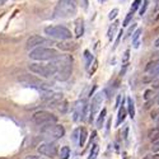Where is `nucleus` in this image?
I'll return each mask as SVG.
<instances>
[{
  "label": "nucleus",
  "mask_w": 159,
  "mask_h": 159,
  "mask_svg": "<svg viewBox=\"0 0 159 159\" xmlns=\"http://www.w3.org/2000/svg\"><path fill=\"white\" fill-rule=\"evenodd\" d=\"M55 45L58 46V48H60L62 51H73V50L76 48V45L74 42H64V41H61V42L55 43Z\"/></svg>",
  "instance_id": "obj_16"
},
{
  "label": "nucleus",
  "mask_w": 159,
  "mask_h": 159,
  "mask_svg": "<svg viewBox=\"0 0 159 159\" xmlns=\"http://www.w3.org/2000/svg\"><path fill=\"white\" fill-rule=\"evenodd\" d=\"M88 138V132H87V130L86 129H80V135H79V141H78V144L80 148L84 146V144H86V140Z\"/></svg>",
  "instance_id": "obj_21"
},
{
  "label": "nucleus",
  "mask_w": 159,
  "mask_h": 159,
  "mask_svg": "<svg viewBox=\"0 0 159 159\" xmlns=\"http://www.w3.org/2000/svg\"><path fill=\"white\" fill-rule=\"evenodd\" d=\"M129 58H130V50H126L123 54V58H122V62L123 64H126V62L129 61Z\"/></svg>",
  "instance_id": "obj_32"
},
{
  "label": "nucleus",
  "mask_w": 159,
  "mask_h": 159,
  "mask_svg": "<svg viewBox=\"0 0 159 159\" xmlns=\"http://www.w3.org/2000/svg\"><path fill=\"white\" fill-rule=\"evenodd\" d=\"M145 70L149 73L153 78H154V76H158V75H159V60H155V61L149 62V64L146 65Z\"/></svg>",
  "instance_id": "obj_14"
},
{
  "label": "nucleus",
  "mask_w": 159,
  "mask_h": 159,
  "mask_svg": "<svg viewBox=\"0 0 159 159\" xmlns=\"http://www.w3.org/2000/svg\"><path fill=\"white\" fill-rule=\"evenodd\" d=\"M45 33L54 39H60V41H67L71 38V32L69 28L64 26H48L45 28Z\"/></svg>",
  "instance_id": "obj_4"
},
{
  "label": "nucleus",
  "mask_w": 159,
  "mask_h": 159,
  "mask_svg": "<svg viewBox=\"0 0 159 159\" xmlns=\"http://www.w3.org/2000/svg\"><path fill=\"white\" fill-rule=\"evenodd\" d=\"M154 95H155L154 90H153V89H148V90H145V95H144V98H145V101H150V99L154 98Z\"/></svg>",
  "instance_id": "obj_27"
},
{
  "label": "nucleus",
  "mask_w": 159,
  "mask_h": 159,
  "mask_svg": "<svg viewBox=\"0 0 159 159\" xmlns=\"http://www.w3.org/2000/svg\"><path fill=\"white\" fill-rule=\"evenodd\" d=\"M92 61H93V55L90 54V51L86 50L84 51V64H86L87 69H89V66L92 65Z\"/></svg>",
  "instance_id": "obj_22"
},
{
  "label": "nucleus",
  "mask_w": 159,
  "mask_h": 159,
  "mask_svg": "<svg viewBox=\"0 0 159 159\" xmlns=\"http://www.w3.org/2000/svg\"><path fill=\"white\" fill-rule=\"evenodd\" d=\"M123 139L127 141L129 139V127H125V131H123Z\"/></svg>",
  "instance_id": "obj_37"
},
{
  "label": "nucleus",
  "mask_w": 159,
  "mask_h": 159,
  "mask_svg": "<svg viewBox=\"0 0 159 159\" xmlns=\"http://www.w3.org/2000/svg\"><path fill=\"white\" fill-rule=\"evenodd\" d=\"M135 28H136V26H135V24H132V27H131V28H129V31H127V35H126V37H129L130 35H131V33H134L132 31L135 30Z\"/></svg>",
  "instance_id": "obj_39"
},
{
  "label": "nucleus",
  "mask_w": 159,
  "mask_h": 159,
  "mask_svg": "<svg viewBox=\"0 0 159 159\" xmlns=\"http://www.w3.org/2000/svg\"><path fill=\"white\" fill-rule=\"evenodd\" d=\"M51 65L55 66V78L59 82H65L70 78L73 71V56L71 55H59L58 58L51 60Z\"/></svg>",
  "instance_id": "obj_1"
},
{
  "label": "nucleus",
  "mask_w": 159,
  "mask_h": 159,
  "mask_svg": "<svg viewBox=\"0 0 159 159\" xmlns=\"http://www.w3.org/2000/svg\"><path fill=\"white\" fill-rule=\"evenodd\" d=\"M159 10V0H157V5H155V12Z\"/></svg>",
  "instance_id": "obj_42"
},
{
  "label": "nucleus",
  "mask_w": 159,
  "mask_h": 159,
  "mask_svg": "<svg viewBox=\"0 0 159 159\" xmlns=\"http://www.w3.org/2000/svg\"><path fill=\"white\" fill-rule=\"evenodd\" d=\"M117 13H118V9H113V10H111V13H110V15H108V18L112 20V19H115L116 17H117Z\"/></svg>",
  "instance_id": "obj_33"
},
{
  "label": "nucleus",
  "mask_w": 159,
  "mask_h": 159,
  "mask_svg": "<svg viewBox=\"0 0 159 159\" xmlns=\"http://www.w3.org/2000/svg\"><path fill=\"white\" fill-rule=\"evenodd\" d=\"M5 2H7V0H0V5H4Z\"/></svg>",
  "instance_id": "obj_44"
},
{
  "label": "nucleus",
  "mask_w": 159,
  "mask_h": 159,
  "mask_svg": "<svg viewBox=\"0 0 159 159\" xmlns=\"http://www.w3.org/2000/svg\"><path fill=\"white\" fill-rule=\"evenodd\" d=\"M32 121L38 126H48L58 122V117L48 111H38L32 116Z\"/></svg>",
  "instance_id": "obj_7"
},
{
  "label": "nucleus",
  "mask_w": 159,
  "mask_h": 159,
  "mask_svg": "<svg viewBox=\"0 0 159 159\" xmlns=\"http://www.w3.org/2000/svg\"><path fill=\"white\" fill-rule=\"evenodd\" d=\"M126 108L125 107H120L118 108V115H117V121H116V126H120V125L125 121V118H126Z\"/></svg>",
  "instance_id": "obj_18"
},
{
  "label": "nucleus",
  "mask_w": 159,
  "mask_h": 159,
  "mask_svg": "<svg viewBox=\"0 0 159 159\" xmlns=\"http://www.w3.org/2000/svg\"><path fill=\"white\" fill-rule=\"evenodd\" d=\"M59 157L60 159H69L70 157V148L69 146H62L60 151H59Z\"/></svg>",
  "instance_id": "obj_24"
},
{
  "label": "nucleus",
  "mask_w": 159,
  "mask_h": 159,
  "mask_svg": "<svg viewBox=\"0 0 159 159\" xmlns=\"http://www.w3.org/2000/svg\"><path fill=\"white\" fill-rule=\"evenodd\" d=\"M148 138H149L151 141L154 140H158L159 139V127H155V129H151L149 132H148Z\"/></svg>",
  "instance_id": "obj_25"
},
{
  "label": "nucleus",
  "mask_w": 159,
  "mask_h": 159,
  "mask_svg": "<svg viewBox=\"0 0 159 159\" xmlns=\"http://www.w3.org/2000/svg\"><path fill=\"white\" fill-rule=\"evenodd\" d=\"M144 159H149V157H145V158H144Z\"/></svg>",
  "instance_id": "obj_45"
},
{
  "label": "nucleus",
  "mask_w": 159,
  "mask_h": 159,
  "mask_svg": "<svg viewBox=\"0 0 159 159\" xmlns=\"http://www.w3.org/2000/svg\"><path fill=\"white\" fill-rule=\"evenodd\" d=\"M132 15H134V13L132 12H129L127 13V15H126V18H125V20H123V27H126V26H129V23L131 22V19H132Z\"/></svg>",
  "instance_id": "obj_29"
},
{
  "label": "nucleus",
  "mask_w": 159,
  "mask_h": 159,
  "mask_svg": "<svg viewBox=\"0 0 159 159\" xmlns=\"http://www.w3.org/2000/svg\"><path fill=\"white\" fill-rule=\"evenodd\" d=\"M38 153L41 155L48 157V158H54L56 154H58V146L54 143H42L38 146Z\"/></svg>",
  "instance_id": "obj_12"
},
{
  "label": "nucleus",
  "mask_w": 159,
  "mask_h": 159,
  "mask_svg": "<svg viewBox=\"0 0 159 159\" xmlns=\"http://www.w3.org/2000/svg\"><path fill=\"white\" fill-rule=\"evenodd\" d=\"M140 4H141V0H134V3H132V5H131V9H130V12L135 13L136 10H138V8L140 7Z\"/></svg>",
  "instance_id": "obj_28"
},
{
  "label": "nucleus",
  "mask_w": 159,
  "mask_h": 159,
  "mask_svg": "<svg viewBox=\"0 0 159 159\" xmlns=\"http://www.w3.org/2000/svg\"><path fill=\"white\" fill-rule=\"evenodd\" d=\"M50 45H55L52 39H47L45 37H41V36H31L30 38L27 39L26 42V48L28 51H31L33 48H37V47H42V46H50Z\"/></svg>",
  "instance_id": "obj_10"
},
{
  "label": "nucleus",
  "mask_w": 159,
  "mask_h": 159,
  "mask_svg": "<svg viewBox=\"0 0 159 159\" xmlns=\"http://www.w3.org/2000/svg\"><path fill=\"white\" fill-rule=\"evenodd\" d=\"M127 112L131 118L135 117V103H134L132 98H130V97L127 98Z\"/></svg>",
  "instance_id": "obj_23"
},
{
  "label": "nucleus",
  "mask_w": 159,
  "mask_h": 159,
  "mask_svg": "<svg viewBox=\"0 0 159 159\" xmlns=\"http://www.w3.org/2000/svg\"><path fill=\"white\" fill-rule=\"evenodd\" d=\"M41 132L45 135V138L58 140V139H61L62 136L65 135V129H64L62 125H59L58 122H56V123H52V125H48V126H43Z\"/></svg>",
  "instance_id": "obj_8"
},
{
  "label": "nucleus",
  "mask_w": 159,
  "mask_h": 159,
  "mask_svg": "<svg viewBox=\"0 0 159 159\" xmlns=\"http://www.w3.org/2000/svg\"><path fill=\"white\" fill-rule=\"evenodd\" d=\"M18 80L20 83H23L24 86L27 87H35V88H38V89H42V90H50V86L46 83H42L39 79L35 78L33 75H30V74H22V75L18 78Z\"/></svg>",
  "instance_id": "obj_9"
},
{
  "label": "nucleus",
  "mask_w": 159,
  "mask_h": 159,
  "mask_svg": "<svg viewBox=\"0 0 159 159\" xmlns=\"http://www.w3.org/2000/svg\"><path fill=\"white\" fill-rule=\"evenodd\" d=\"M28 69L31 73L39 75L41 78H51L55 76L56 69L54 65L51 64H41V62H33V64L28 65Z\"/></svg>",
  "instance_id": "obj_5"
},
{
  "label": "nucleus",
  "mask_w": 159,
  "mask_h": 159,
  "mask_svg": "<svg viewBox=\"0 0 159 159\" xmlns=\"http://www.w3.org/2000/svg\"><path fill=\"white\" fill-rule=\"evenodd\" d=\"M89 115V106L86 99H79L73 107V120L75 122L84 121Z\"/></svg>",
  "instance_id": "obj_6"
},
{
  "label": "nucleus",
  "mask_w": 159,
  "mask_h": 159,
  "mask_svg": "<svg viewBox=\"0 0 159 159\" xmlns=\"http://www.w3.org/2000/svg\"><path fill=\"white\" fill-rule=\"evenodd\" d=\"M122 35H123V32H122V30L118 32V36H117V39H116V42H115V47H117V45H118V42H120V39H121V37H122Z\"/></svg>",
  "instance_id": "obj_35"
},
{
  "label": "nucleus",
  "mask_w": 159,
  "mask_h": 159,
  "mask_svg": "<svg viewBox=\"0 0 159 159\" xmlns=\"http://www.w3.org/2000/svg\"><path fill=\"white\" fill-rule=\"evenodd\" d=\"M151 149L153 151H159V139L151 141Z\"/></svg>",
  "instance_id": "obj_30"
},
{
  "label": "nucleus",
  "mask_w": 159,
  "mask_h": 159,
  "mask_svg": "<svg viewBox=\"0 0 159 159\" xmlns=\"http://www.w3.org/2000/svg\"><path fill=\"white\" fill-rule=\"evenodd\" d=\"M141 33H143V30H141V28H138V30L132 33V46H134V48H139V46H140Z\"/></svg>",
  "instance_id": "obj_17"
},
{
  "label": "nucleus",
  "mask_w": 159,
  "mask_h": 159,
  "mask_svg": "<svg viewBox=\"0 0 159 159\" xmlns=\"http://www.w3.org/2000/svg\"><path fill=\"white\" fill-rule=\"evenodd\" d=\"M79 135H80V129H76L73 134V140L74 141H79Z\"/></svg>",
  "instance_id": "obj_31"
},
{
  "label": "nucleus",
  "mask_w": 159,
  "mask_h": 159,
  "mask_svg": "<svg viewBox=\"0 0 159 159\" xmlns=\"http://www.w3.org/2000/svg\"><path fill=\"white\" fill-rule=\"evenodd\" d=\"M58 56H59L58 50L46 47V46L37 47V48H33L30 51V58L35 61H48V60L51 61L55 58H58Z\"/></svg>",
  "instance_id": "obj_3"
},
{
  "label": "nucleus",
  "mask_w": 159,
  "mask_h": 159,
  "mask_svg": "<svg viewBox=\"0 0 159 159\" xmlns=\"http://www.w3.org/2000/svg\"><path fill=\"white\" fill-rule=\"evenodd\" d=\"M76 0H59L54 10V17L55 18H69L76 13Z\"/></svg>",
  "instance_id": "obj_2"
},
{
  "label": "nucleus",
  "mask_w": 159,
  "mask_h": 159,
  "mask_svg": "<svg viewBox=\"0 0 159 159\" xmlns=\"http://www.w3.org/2000/svg\"><path fill=\"white\" fill-rule=\"evenodd\" d=\"M98 153H99V146H98L97 144H94V145L92 146V149H90V153H89L88 159H95V158H97V155H98Z\"/></svg>",
  "instance_id": "obj_26"
},
{
  "label": "nucleus",
  "mask_w": 159,
  "mask_h": 159,
  "mask_svg": "<svg viewBox=\"0 0 159 159\" xmlns=\"http://www.w3.org/2000/svg\"><path fill=\"white\" fill-rule=\"evenodd\" d=\"M43 101L47 106L51 104H58L62 101V93H54V92H50L47 90L46 94L43 95Z\"/></svg>",
  "instance_id": "obj_13"
},
{
  "label": "nucleus",
  "mask_w": 159,
  "mask_h": 159,
  "mask_svg": "<svg viewBox=\"0 0 159 159\" xmlns=\"http://www.w3.org/2000/svg\"><path fill=\"white\" fill-rule=\"evenodd\" d=\"M106 115H107V110L103 108L99 112V116H98V120H97V129H102L103 127V123L106 120Z\"/></svg>",
  "instance_id": "obj_20"
},
{
  "label": "nucleus",
  "mask_w": 159,
  "mask_h": 159,
  "mask_svg": "<svg viewBox=\"0 0 159 159\" xmlns=\"http://www.w3.org/2000/svg\"><path fill=\"white\" fill-rule=\"evenodd\" d=\"M23 159H43V158L42 157H37V155H27Z\"/></svg>",
  "instance_id": "obj_38"
},
{
  "label": "nucleus",
  "mask_w": 159,
  "mask_h": 159,
  "mask_svg": "<svg viewBox=\"0 0 159 159\" xmlns=\"http://www.w3.org/2000/svg\"><path fill=\"white\" fill-rule=\"evenodd\" d=\"M149 159H159V154H155V155H153L151 158H149Z\"/></svg>",
  "instance_id": "obj_43"
},
{
  "label": "nucleus",
  "mask_w": 159,
  "mask_h": 159,
  "mask_svg": "<svg viewBox=\"0 0 159 159\" xmlns=\"http://www.w3.org/2000/svg\"><path fill=\"white\" fill-rule=\"evenodd\" d=\"M154 88H155V89H158V90H159V80H158V82H155V83H154Z\"/></svg>",
  "instance_id": "obj_41"
},
{
  "label": "nucleus",
  "mask_w": 159,
  "mask_h": 159,
  "mask_svg": "<svg viewBox=\"0 0 159 159\" xmlns=\"http://www.w3.org/2000/svg\"><path fill=\"white\" fill-rule=\"evenodd\" d=\"M146 8H148V0H144V5H143V8L140 9V14H141V15H143V14L145 13Z\"/></svg>",
  "instance_id": "obj_34"
},
{
  "label": "nucleus",
  "mask_w": 159,
  "mask_h": 159,
  "mask_svg": "<svg viewBox=\"0 0 159 159\" xmlns=\"http://www.w3.org/2000/svg\"><path fill=\"white\" fill-rule=\"evenodd\" d=\"M103 93L99 92L94 95L92 98V103L89 106V121L92 122L94 120V116L98 113V111L101 110V106H102V102H103Z\"/></svg>",
  "instance_id": "obj_11"
},
{
  "label": "nucleus",
  "mask_w": 159,
  "mask_h": 159,
  "mask_svg": "<svg viewBox=\"0 0 159 159\" xmlns=\"http://www.w3.org/2000/svg\"><path fill=\"white\" fill-rule=\"evenodd\" d=\"M118 22L116 20V22H113V23L111 24V27L108 28V32H107V36H108V39L110 41H112V38L115 37V33L117 32V30H118Z\"/></svg>",
  "instance_id": "obj_19"
},
{
  "label": "nucleus",
  "mask_w": 159,
  "mask_h": 159,
  "mask_svg": "<svg viewBox=\"0 0 159 159\" xmlns=\"http://www.w3.org/2000/svg\"><path fill=\"white\" fill-rule=\"evenodd\" d=\"M120 106H121V95H117V99H116V108H120Z\"/></svg>",
  "instance_id": "obj_36"
},
{
  "label": "nucleus",
  "mask_w": 159,
  "mask_h": 159,
  "mask_svg": "<svg viewBox=\"0 0 159 159\" xmlns=\"http://www.w3.org/2000/svg\"><path fill=\"white\" fill-rule=\"evenodd\" d=\"M154 46H155L157 48H159V37L155 39V41H154Z\"/></svg>",
  "instance_id": "obj_40"
},
{
  "label": "nucleus",
  "mask_w": 159,
  "mask_h": 159,
  "mask_svg": "<svg viewBox=\"0 0 159 159\" xmlns=\"http://www.w3.org/2000/svg\"><path fill=\"white\" fill-rule=\"evenodd\" d=\"M84 33V20L83 18H78L75 20V37L80 38Z\"/></svg>",
  "instance_id": "obj_15"
}]
</instances>
